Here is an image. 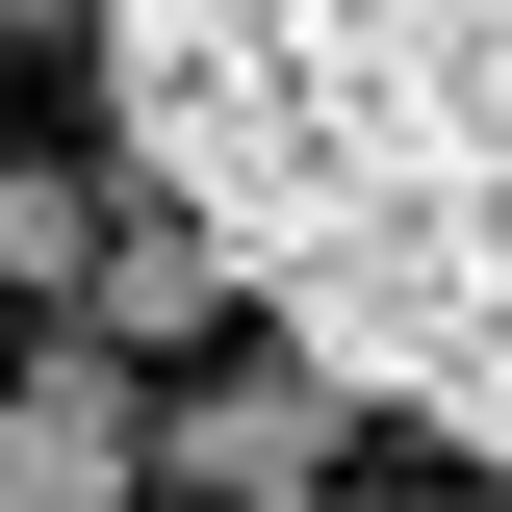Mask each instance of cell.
Listing matches in <instances>:
<instances>
[{"mask_svg": "<svg viewBox=\"0 0 512 512\" xmlns=\"http://www.w3.org/2000/svg\"><path fill=\"white\" fill-rule=\"evenodd\" d=\"M487 512H512V487H487Z\"/></svg>", "mask_w": 512, "mask_h": 512, "instance_id": "8", "label": "cell"}, {"mask_svg": "<svg viewBox=\"0 0 512 512\" xmlns=\"http://www.w3.org/2000/svg\"><path fill=\"white\" fill-rule=\"evenodd\" d=\"M0 26H103V0H0Z\"/></svg>", "mask_w": 512, "mask_h": 512, "instance_id": "6", "label": "cell"}, {"mask_svg": "<svg viewBox=\"0 0 512 512\" xmlns=\"http://www.w3.org/2000/svg\"><path fill=\"white\" fill-rule=\"evenodd\" d=\"M0 512H26V461H0Z\"/></svg>", "mask_w": 512, "mask_h": 512, "instance_id": "7", "label": "cell"}, {"mask_svg": "<svg viewBox=\"0 0 512 512\" xmlns=\"http://www.w3.org/2000/svg\"><path fill=\"white\" fill-rule=\"evenodd\" d=\"M333 436H359V410H333L308 359H256V384H180V410H154V487H205V512H308Z\"/></svg>", "mask_w": 512, "mask_h": 512, "instance_id": "2", "label": "cell"}, {"mask_svg": "<svg viewBox=\"0 0 512 512\" xmlns=\"http://www.w3.org/2000/svg\"><path fill=\"white\" fill-rule=\"evenodd\" d=\"M0 461H26V512H128V487H154V410H128L103 333H52V359L0 384Z\"/></svg>", "mask_w": 512, "mask_h": 512, "instance_id": "4", "label": "cell"}, {"mask_svg": "<svg viewBox=\"0 0 512 512\" xmlns=\"http://www.w3.org/2000/svg\"><path fill=\"white\" fill-rule=\"evenodd\" d=\"M231 308H256V256L205 231V205L128 180V205H103V256H77V333H103V359H180V333H231Z\"/></svg>", "mask_w": 512, "mask_h": 512, "instance_id": "3", "label": "cell"}, {"mask_svg": "<svg viewBox=\"0 0 512 512\" xmlns=\"http://www.w3.org/2000/svg\"><path fill=\"white\" fill-rule=\"evenodd\" d=\"M77 256H103V205H77V180H0V282H52V308H77Z\"/></svg>", "mask_w": 512, "mask_h": 512, "instance_id": "5", "label": "cell"}, {"mask_svg": "<svg viewBox=\"0 0 512 512\" xmlns=\"http://www.w3.org/2000/svg\"><path fill=\"white\" fill-rule=\"evenodd\" d=\"M128 180L256 256L333 410H410L512 487V0H103Z\"/></svg>", "mask_w": 512, "mask_h": 512, "instance_id": "1", "label": "cell"}]
</instances>
